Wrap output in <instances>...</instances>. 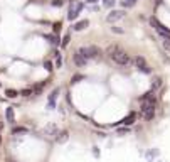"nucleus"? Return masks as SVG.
Segmentation results:
<instances>
[{
    "label": "nucleus",
    "mask_w": 170,
    "mask_h": 162,
    "mask_svg": "<svg viewBox=\"0 0 170 162\" xmlns=\"http://www.w3.org/2000/svg\"><path fill=\"white\" fill-rule=\"evenodd\" d=\"M106 54L110 56V59L113 61V63L118 64V66H128V64L132 63V59H130L128 52L123 51V49L118 48V46H108Z\"/></svg>",
    "instance_id": "nucleus-1"
},
{
    "label": "nucleus",
    "mask_w": 170,
    "mask_h": 162,
    "mask_svg": "<svg viewBox=\"0 0 170 162\" xmlns=\"http://www.w3.org/2000/svg\"><path fill=\"white\" fill-rule=\"evenodd\" d=\"M150 26L162 35V39H165V41H170V29H167V27L164 26V24H160L157 19H155V17H150Z\"/></svg>",
    "instance_id": "nucleus-2"
},
{
    "label": "nucleus",
    "mask_w": 170,
    "mask_h": 162,
    "mask_svg": "<svg viewBox=\"0 0 170 162\" xmlns=\"http://www.w3.org/2000/svg\"><path fill=\"white\" fill-rule=\"evenodd\" d=\"M79 52H81L86 59H96L101 54V49L98 48V46H83V48L79 49Z\"/></svg>",
    "instance_id": "nucleus-3"
},
{
    "label": "nucleus",
    "mask_w": 170,
    "mask_h": 162,
    "mask_svg": "<svg viewBox=\"0 0 170 162\" xmlns=\"http://www.w3.org/2000/svg\"><path fill=\"white\" fill-rule=\"evenodd\" d=\"M81 10H83V2H73V3H71L69 12H67V19H69V20H76Z\"/></svg>",
    "instance_id": "nucleus-4"
},
{
    "label": "nucleus",
    "mask_w": 170,
    "mask_h": 162,
    "mask_svg": "<svg viewBox=\"0 0 170 162\" xmlns=\"http://www.w3.org/2000/svg\"><path fill=\"white\" fill-rule=\"evenodd\" d=\"M142 115L145 117V120H153V117H155L153 103H142Z\"/></svg>",
    "instance_id": "nucleus-5"
},
{
    "label": "nucleus",
    "mask_w": 170,
    "mask_h": 162,
    "mask_svg": "<svg viewBox=\"0 0 170 162\" xmlns=\"http://www.w3.org/2000/svg\"><path fill=\"white\" fill-rule=\"evenodd\" d=\"M135 66L138 68L142 73H145V74H150L152 73V69L148 68V64H147V61H145V57H143V56H136L135 57Z\"/></svg>",
    "instance_id": "nucleus-6"
},
{
    "label": "nucleus",
    "mask_w": 170,
    "mask_h": 162,
    "mask_svg": "<svg viewBox=\"0 0 170 162\" xmlns=\"http://www.w3.org/2000/svg\"><path fill=\"white\" fill-rule=\"evenodd\" d=\"M125 14H126L125 10H111V12L106 15V20L110 24H113V22H116V20L123 19V17H125Z\"/></svg>",
    "instance_id": "nucleus-7"
},
{
    "label": "nucleus",
    "mask_w": 170,
    "mask_h": 162,
    "mask_svg": "<svg viewBox=\"0 0 170 162\" xmlns=\"http://www.w3.org/2000/svg\"><path fill=\"white\" fill-rule=\"evenodd\" d=\"M59 134V128H57L56 123H49L47 127L44 128V135L46 137H51V139H56V135Z\"/></svg>",
    "instance_id": "nucleus-8"
},
{
    "label": "nucleus",
    "mask_w": 170,
    "mask_h": 162,
    "mask_svg": "<svg viewBox=\"0 0 170 162\" xmlns=\"http://www.w3.org/2000/svg\"><path fill=\"white\" fill-rule=\"evenodd\" d=\"M73 61H74V64H76L78 68H84V66H86V63H88V59H86V57L83 56V54L79 52V51H76V52H74Z\"/></svg>",
    "instance_id": "nucleus-9"
},
{
    "label": "nucleus",
    "mask_w": 170,
    "mask_h": 162,
    "mask_svg": "<svg viewBox=\"0 0 170 162\" xmlns=\"http://www.w3.org/2000/svg\"><path fill=\"white\" fill-rule=\"evenodd\" d=\"M155 102H157V98H155L153 89H152V91H148V93H145V95L142 96V103H153V105H155Z\"/></svg>",
    "instance_id": "nucleus-10"
},
{
    "label": "nucleus",
    "mask_w": 170,
    "mask_h": 162,
    "mask_svg": "<svg viewBox=\"0 0 170 162\" xmlns=\"http://www.w3.org/2000/svg\"><path fill=\"white\" fill-rule=\"evenodd\" d=\"M67 139H69V132L67 130H63V132H59V134L56 135V142H59V143L67 142Z\"/></svg>",
    "instance_id": "nucleus-11"
},
{
    "label": "nucleus",
    "mask_w": 170,
    "mask_h": 162,
    "mask_svg": "<svg viewBox=\"0 0 170 162\" xmlns=\"http://www.w3.org/2000/svg\"><path fill=\"white\" fill-rule=\"evenodd\" d=\"M89 26V22H88V19H84V20H79V22H76L74 24V26H73V29H74V31H83V29H86V27H88Z\"/></svg>",
    "instance_id": "nucleus-12"
},
{
    "label": "nucleus",
    "mask_w": 170,
    "mask_h": 162,
    "mask_svg": "<svg viewBox=\"0 0 170 162\" xmlns=\"http://www.w3.org/2000/svg\"><path fill=\"white\" fill-rule=\"evenodd\" d=\"M135 118H136V115H135V113H130L128 117H125V118H123L120 123H123V125H126V127H128V125H132L133 122H135Z\"/></svg>",
    "instance_id": "nucleus-13"
},
{
    "label": "nucleus",
    "mask_w": 170,
    "mask_h": 162,
    "mask_svg": "<svg viewBox=\"0 0 170 162\" xmlns=\"http://www.w3.org/2000/svg\"><path fill=\"white\" fill-rule=\"evenodd\" d=\"M5 115H7V122H10V123H14V122H15V113H14V108L12 106L7 108Z\"/></svg>",
    "instance_id": "nucleus-14"
},
{
    "label": "nucleus",
    "mask_w": 170,
    "mask_h": 162,
    "mask_svg": "<svg viewBox=\"0 0 170 162\" xmlns=\"http://www.w3.org/2000/svg\"><path fill=\"white\" fill-rule=\"evenodd\" d=\"M57 95H59V88H56L52 93H51V96H49V108H52V106H54V102H56Z\"/></svg>",
    "instance_id": "nucleus-15"
},
{
    "label": "nucleus",
    "mask_w": 170,
    "mask_h": 162,
    "mask_svg": "<svg viewBox=\"0 0 170 162\" xmlns=\"http://www.w3.org/2000/svg\"><path fill=\"white\" fill-rule=\"evenodd\" d=\"M162 86V78H153V81H152V89H157V88H160Z\"/></svg>",
    "instance_id": "nucleus-16"
},
{
    "label": "nucleus",
    "mask_w": 170,
    "mask_h": 162,
    "mask_svg": "<svg viewBox=\"0 0 170 162\" xmlns=\"http://www.w3.org/2000/svg\"><path fill=\"white\" fill-rule=\"evenodd\" d=\"M5 95L9 96V98H15V96H19V91L17 89H5Z\"/></svg>",
    "instance_id": "nucleus-17"
},
{
    "label": "nucleus",
    "mask_w": 170,
    "mask_h": 162,
    "mask_svg": "<svg viewBox=\"0 0 170 162\" xmlns=\"http://www.w3.org/2000/svg\"><path fill=\"white\" fill-rule=\"evenodd\" d=\"M136 3V0H121V5L125 7V9H130V7H133Z\"/></svg>",
    "instance_id": "nucleus-18"
},
{
    "label": "nucleus",
    "mask_w": 170,
    "mask_h": 162,
    "mask_svg": "<svg viewBox=\"0 0 170 162\" xmlns=\"http://www.w3.org/2000/svg\"><path fill=\"white\" fill-rule=\"evenodd\" d=\"M46 39H47V41L51 42V44H59V37H56V35H44Z\"/></svg>",
    "instance_id": "nucleus-19"
},
{
    "label": "nucleus",
    "mask_w": 170,
    "mask_h": 162,
    "mask_svg": "<svg viewBox=\"0 0 170 162\" xmlns=\"http://www.w3.org/2000/svg\"><path fill=\"white\" fill-rule=\"evenodd\" d=\"M115 2H116V0H103V5L108 7V9H111V7L115 5Z\"/></svg>",
    "instance_id": "nucleus-20"
},
{
    "label": "nucleus",
    "mask_w": 170,
    "mask_h": 162,
    "mask_svg": "<svg viewBox=\"0 0 170 162\" xmlns=\"http://www.w3.org/2000/svg\"><path fill=\"white\" fill-rule=\"evenodd\" d=\"M61 27H63V24H61V22H54V24H52V31L56 32V34L61 31Z\"/></svg>",
    "instance_id": "nucleus-21"
},
{
    "label": "nucleus",
    "mask_w": 170,
    "mask_h": 162,
    "mask_svg": "<svg viewBox=\"0 0 170 162\" xmlns=\"http://www.w3.org/2000/svg\"><path fill=\"white\" fill-rule=\"evenodd\" d=\"M69 41H71L69 35H64V39H63V42H61V46H63V48H66V46L69 44Z\"/></svg>",
    "instance_id": "nucleus-22"
},
{
    "label": "nucleus",
    "mask_w": 170,
    "mask_h": 162,
    "mask_svg": "<svg viewBox=\"0 0 170 162\" xmlns=\"http://www.w3.org/2000/svg\"><path fill=\"white\" fill-rule=\"evenodd\" d=\"M32 93H34L32 89H22V91H20V95H22V96H30Z\"/></svg>",
    "instance_id": "nucleus-23"
},
{
    "label": "nucleus",
    "mask_w": 170,
    "mask_h": 162,
    "mask_svg": "<svg viewBox=\"0 0 170 162\" xmlns=\"http://www.w3.org/2000/svg\"><path fill=\"white\" fill-rule=\"evenodd\" d=\"M61 66H63V57L57 56L56 57V68H61Z\"/></svg>",
    "instance_id": "nucleus-24"
},
{
    "label": "nucleus",
    "mask_w": 170,
    "mask_h": 162,
    "mask_svg": "<svg viewBox=\"0 0 170 162\" xmlns=\"http://www.w3.org/2000/svg\"><path fill=\"white\" fill-rule=\"evenodd\" d=\"M44 68H46L47 71H52V63H51V61H46V63H44Z\"/></svg>",
    "instance_id": "nucleus-25"
},
{
    "label": "nucleus",
    "mask_w": 170,
    "mask_h": 162,
    "mask_svg": "<svg viewBox=\"0 0 170 162\" xmlns=\"http://www.w3.org/2000/svg\"><path fill=\"white\" fill-rule=\"evenodd\" d=\"M24 132H25V128H22V127L14 128V135H17V134H24Z\"/></svg>",
    "instance_id": "nucleus-26"
},
{
    "label": "nucleus",
    "mask_w": 170,
    "mask_h": 162,
    "mask_svg": "<svg viewBox=\"0 0 170 162\" xmlns=\"http://www.w3.org/2000/svg\"><path fill=\"white\" fill-rule=\"evenodd\" d=\"M64 3V0H52V5L54 7H61Z\"/></svg>",
    "instance_id": "nucleus-27"
},
{
    "label": "nucleus",
    "mask_w": 170,
    "mask_h": 162,
    "mask_svg": "<svg viewBox=\"0 0 170 162\" xmlns=\"http://www.w3.org/2000/svg\"><path fill=\"white\" fill-rule=\"evenodd\" d=\"M162 44H164V48L170 52V41H165V39H164V41H162Z\"/></svg>",
    "instance_id": "nucleus-28"
},
{
    "label": "nucleus",
    "mask_w": 170,
    "mask_h": 162,
    "mask_svg": "<svg viewBox=\"0 0 170 162\" xmlns=\"http://www.w3.org/2000/svg\"><path fill=\"white\" fill-rule=\"evenodd\" d=\"M81 80H83V76H81V74H78V76H74L73 80H71V83H79Z\"/></svg>",
    "instance_id": "nucleus-29"
},
{
    "label": "nucleus",
    "mask_w": 170,
    "mask_h": 162,
    "mask_svg": "<svg viewBox=\"0 0 170 162\" xmlns=\"http://www.w3.org/2000/svg\"><path fill=\"white\" fill-rule=\"evenodd\" d=\"M111 31L116 32V34H123V32H125V31H123V29H120V27H111Z\"/></svg>",
    "instance_id": "nucleus-30"
},
{
    "label": "nucleus",
    "mask_w": 170,
    "mask_h": 162,
    "mask_svg": "<svg viewBox=\"0 0 170 162\" xmlns=\"http://www.w3.org/2000/svg\"><path fill=\"white\" fill-rule=\"evenodd\" d=\"M126 132H128V127H126V128H120V130H118V134H126Z\"/></svg>",
    "instance_id": "nucleus-31"
},
{
    "label": "nucleus",
    "mask_w": 170,
    "mask_h": 162,
    "mask_svg": "<svg viewBox=\"0 0 170 162\" xmlns=\"http://www.w3.org/2000/svg\"><path fill=\"white\" fill-rule=\"evenodd\" d=\"M86 2H89V3H95V2H98V0H86Z\"/></svg>",
    "instance_id": "nucleus-32"
},
{
    "label": "nucleus",
    "mask_w": 170,
    "mask_h": 162,
    "mask_svg": "<svg viewBox=\"0 0 170 162\" xmlns=\"http://www.w3.org/2000/svg\"><path fill=\"white\" fill-rule=\"evenodd\" d=\"M155 3H157V5H160V3H162V0H155Z\"/></svg>",
    "instance_id": "nucleus-33"
},
{
    "label": "nucleus",
    "mask_w": 170,
    "mask_h": 162,
    "mask_svg": "<svg viewBox=\"0 0 170 162\" xmlns=\"http://www.w3.org/2000/svg\"><path fill=\"white\" fill-rule=\"evenodd\" d=\"M2 128H3V122H0V130H2Z\"/></svg>",
    "instance_id": "nucleus-34"
},
{
    "label": "nucleus",
    "mask_w": 170,
    "mask_h": 162,
    "mask_svg": "<svg viewBox=\"0 0 170 162\" xmlns=\"http://www.w3.org/2000/svg\"><path fill=\"white\" fill-rule=\"evenodd\" d=\"M0 142H2V137H0Z\"/></svg>",
    "instance_id": "nucleus-35"
},
{
    "label": "nucleus",
    "mask_w": 170,
    "mask_h": 162,
    "mask_svg": "<svg viewBox=\"0 0 170 162\" xmlns=\"http://www.w3.org/2000/svg\"><path fill=\"white\" fill-rule=\"evenodd\" d=\"M157 162H162V160H157Z\"/></svg>",
    "instance_id": "nucleus-36"
}]
</instances>
